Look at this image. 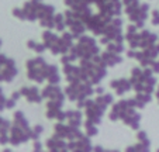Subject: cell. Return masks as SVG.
Instances as JSON below:
<instances>
[{"mask_svg":"<svg viewBox=\"0 0 159 152\" xmlns=\"http://www.w3.org/2000/svg\"><path fill=\"white\" fill-rule=\"evenodd\" d=\"M0 45H2V41H0Z\"/></svg>","mask_w":159,"mask_h":152,"instance_id":"cell-1","label":"cell"}]
</instances>
